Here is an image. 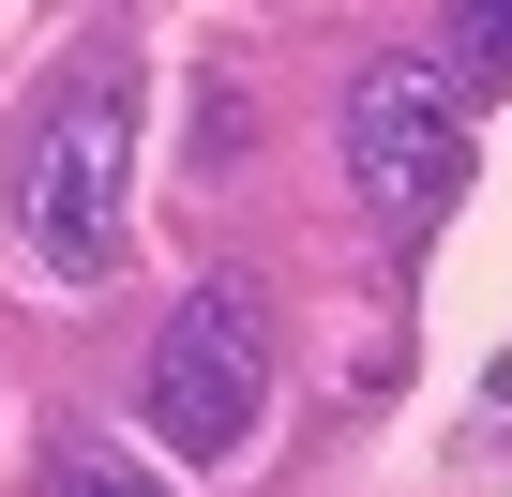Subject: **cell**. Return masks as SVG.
I'll return each instance as SVG.
<instances>
[{
	"label": "cell",
	"instance_id": "1",
	"mask_svg": "<svg viewBox=\"0 0 512 497\" xmlns=\"http://www.w3.org/2000/svg\"><path fill=\"white\" fill-rule=\"evenodd\" d=\"M121 76L91 61V76H61L46 91V121H31V151H16V196H0V241H16V287L31 302H76V287H106V241H121Z\"/></svg>",
	"mask_w": 512,
	"mask_h": 497
},
{
	"label": "cell",
	"instance_id": "2",
	"mask_svg": "<svg viewBox=\"0 0 512 497\" xmlns=\"http://www.w3.org/2000/svg\"><path fill=\"white\" fill-rule=\"evenodd\" d=\"M256 422H272V302H256V272H196L151 332V437L241 452Z\"/></svg>",
	"mask_w": 512,
	"mask_h": 497
},
{
	"label": "cell",
	"instance_id": "3",
	"mask_svg": "<svg viewBox=\"0 0 512 497\" xmlns=\"http://www.w3.org/2000/svg\"><path fill=\"white\" fill-rule=\"evenodd\" d=\"M347 181H362L377 226H437L452 211V181H467V91H452L437 46H392V61L347 76Z\"/></svg>",
	"mask_w": 512,
	"mask_h": 497
},
{
	"label": "cell",
	"instance_id": "4",
	"mask_svg": "<svg viewBox=\"0 0 512 497\" xmlns=\"http://www.w3.org/2000/svg\"><path fill=\"white\" fill-rule=\"evenodd\" d=\"M61 497H166V482H151L121 437H76V452H61Z\"/></svg>",
	"mask_w": 512,
	"mask_h": 497
},
{
	"label": "cell",
	"instance_id": "5",
	"mask_svg": "<svg viewBox=\"0 0 512 497\" xmlns=\"http://www.w3.org/2000/svg\"><path fill=\"white\" fill-rule=\"evenodd\" d=\"M452 61H512V0H467V16H452Z\"/></svg>",
	"mask_w": 512,
	"mask_h": 497
}]
</instances>
